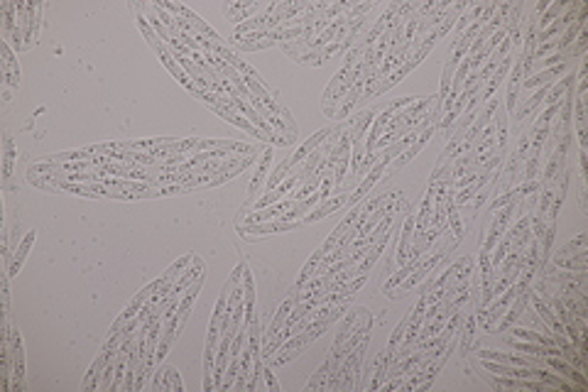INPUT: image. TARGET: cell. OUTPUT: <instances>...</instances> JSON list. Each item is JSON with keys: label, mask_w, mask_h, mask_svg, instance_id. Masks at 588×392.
<instances>
[{"label": "cell", "mask_w": 588, "mask_h": 392, "mask_svg": "<svg viewBox=\"0 0 588 392\" xmlns=\"http://www.w3.org/2000/svg\"><path fill=\"white\" fill-rule=\"evenodd\" d=\"M348 302H351V299L338 302V304L333 306V309L328 311L326 316H321V319L309 321V326H307V329H302L297 336H292V339H287L285 344H282L280 349L275 351L277 356H270V358H267V363H272V365H282V363H287V360L297 358V356L302 353V351L307 349V346L312 344L314 339H319V336H321L323 331H326L328 326L333 324V321H338V319H341V314H343V311H346Z\"/></svg>", "instance_id": "1"}, {"label": "cell", "mask_w": 588, "mask_h": 392, "mask_svg": "<svg viewBox=\"0 0 588 392\" xmlns=\"http://www.w3.org/2000/svg\"><path fill=\"white\" fill-rule=\"evenodd\" d=\"M331 133H333V128H323V130L314 133V135L309 137V140L304 142V145L299 147V150L294 152L292 157H287V160L282 162V165L277 167V170L272 172L270 177H267V191H272V189H275L277 184H280V182H285L287 177H290V175H294V172H297L299 167L304 165V160H307V157L312 155V152L316 150L319 145H323V142H326V137L331 135Z\"/></svg>", "instance_id": "2"}, {"label": "cell", "mask_w": 588, "mask_h": 392, "mask_svg": "<svg viewBox=\"0 0 588 392\" xmlns=\"http://www.w3.org/2000/svg\"><path fill=\"white\" fill-rule=\"evenodd\" d=\"M458 243H461V238H458V236H453V238H448V241L443 243V245L439 248V250H434V252H432L429 257H422V262H420V265H417V270L412 272V275L407 277V280H402L400 285H397L395 290H392L387 297H405L407 292L412 290V287H415V285H420V282L425 280V277L429 275V272L434 270L436 265H439V262L443 260V257L448 255V252L453 250V248L458 245Z\"/></svg>", "instance_id": "3"}, {"label": "cell", "mask_w": 588, "mask_h": 392, "mask_svg": "<svg viewBox=\"0 0 588 392\" xmlns=\"http://www.w3.org/2000/svg\"><path fill=\"white\" fill-rule=\"evenodd\" d=\"M123 334H126L123 329H118V331L111 329V336H108V341L101 346V351H98V358L93 360V365H91V370H88L86 380L81 383L83 392L98 390V385H101V378H103V370L108 368V363H113V360H116V353H118V349H121Z\"/></svg>", "instance_id": "4"}, {"label": "cell", "mask_w": 588, "mask_h": 392, "mask_svg": "<svg viewBox=\"0 0 588 392\" xmlns=\"http://www.w3.org/2000/svg\"><path fill=\"white\" fill-rule=\"evenodd\" d=\"M368 341H370V331H368V334L363 336V339L358 341V344L353 346L351 351H348L346 358H343V363H341V390H343V392L356 390L358 378H361L363 360H366Z\"/></svg>", "instance_id": "5"}, {"label": "cell", "mask_w": 588, "mask_h": 392, "mask_svg": "<svg viewBox=\"0 0 588 392\" xmlns=\"http://www.w3.org/2000/svg\"><path fill=\"white\" fill-rule=\"evenodd\" d=\"M3 344H8L10 360H13V390L22 392L25 390V344H22V336H20V331L15 329V326L10 329L8 339H5Z\"/></svg>", "instance_id": "6"}, {"label": "cell", "mask_w": 588, "mask_h": 392, "mask_svg": "<svg viewBox=\"0 0 588 392\" xmlns=\"http://www.w3.org/2000/svg\"><path fill=\"white\" fill-rule=\"evenodd\" d=\"M370 316V311L366 309V306H356L353 311H348V316L341 321V329H338V334H336V339H333V344H331V353H336L338 349H341L343 344H346L348 339L353 336V331L358 329V326L363 324V321Z\"/></svg>", "instance_id": "7"}, {"label": "cell", "mask_w": 588, "mask_h": 392, "mask_svg": "<svg viewBox=\"0 0 588 392\" xmlns=\"http://www.w3.org/2000/svg\"><path fill=\"white\" fill-rule=\"evenodd\" d=\"M302 226L299 221H270V223H238V231L246 238H255V236H270V233H282V231H292V228Z\"/></svg>", "instance_id": "8"}, {"label": "cell", "mask_w": 588, "mask_h": 392, "mask_svg": "<svg viewBox=\"0 0 588 392\" xmlns=\"http://www.w3.org/2000/svg\"><path fill=\"white\" fill-rule=\"evenodd\" d=\"M390 167V162H385V160H377L375 165H373V170L368 172V177L363 182H358V187L351 191V196H348V203H358L361 198H366L368 194H370V189L377 184V182L382 180V175H385V170Z\"/></svg>", "instance_id": "9"}, {"label": "cell", "mask_w": 588, "mask_h": 392, "mask_svg": "<svg viewBox=\"0 0 588 392\" xmlns=\"http://www.w3.org/2000/svg\"><path fill=\"white\" fill-rule=\"evenodd\" d=\"M436 128H439V123H432V126H427L425 130L420 133V135L415 137V142H412L410 147H407L405 152H402L400 157H397V160H392V170H402V167L407 165V162L412 160V157H417V152L422 150V147L427 145V142L432 140V137H434V133H436Z\"/></svg>", "instance_id": "10"}, {"label": "cell", "mask_w": 588, "mask_h": 392, "mask_svg": "<svg viewBox=\"0 0 588 392\" xmlns=\"http://www.w3.org/2000/svg\"><path fill=\"white\" fill-rule=\"evenodd\" d=\"M415 221H417V213H412L410 208H407V221H405L402 233H400V248H397V262L395 265H405V262L410 260L412 245H415Z\"/></svg>", "instance_id": "11"}, {"label": "cell", "mask_w": 588, "mask_h": 392, "mask_svg": "<svg viewBox=\"0 0 588 392\" xmlns=\"http://www.w3.org/2000/svg\"><path fill=\"white\" fill-rule=\"evenodd\" d=\"M348 196H351V191H341V194H338L336 198H326V201L319 203V206L314 208V211H309L307 216H304L299 223L304 226V223H316V221H321V218H326L328 213L338 211V208H341L343 203H348Z\"/></svg>", "instance_id": "12"}, {"label": "cell", "mask_w": 588, "mask_h": 392, "mask_svg": "<svg viewBox=\"0 0 588 392\" xmlns=\"http://www.w3.org/2000/svg\"><path fill=\"white\" fill-rule=\"evenodd\" d=\"M272 157H275V150H272V147H267V150L260 155V165H258V170H255V177L250 180V187H248V203H253L255 196L260 194V187H262V182L267 180V170H270V165H272Z\"/></svg>", "instance_id": "13"}, {"label": "cell", "mask_w": 588, "mask_h": 392, "mask_svg": "<svg viewBox=\"0 0 588 392\" xmlns=\"http://www.w3.org/2000/svg\"><path fill=\"white\" fill-rule=\"evenodd\" d=\"M522 79H525V74H522V62H520V54H517L515 67H512V72H510V83H507V111L505 113L510 118H512V113H515L517 103H520Z\"/></svg>", "instance_id": "14"}, {"label": "cell", "mask_w": 588, "mask_h": 392, "mask_svg": "<svg viewBox=\"0 0 588 392\" xmlns=\"http://www.w3.org/2000/svg\"><path fill=\"white\" fill-rule=\"evenodd\" d=\"M0 49H3V83L5 86H13L18 88L20 86V64L18 59H15L13 49H10V44L3 39V44H0Z\"/></svg>", "instance_id": "15"}, {"label": "cell", "mask_w": 588, "mask_h": 392, "mask_svg": "<svg viewBox=\"0 0 588 392\" xmlns=\"http://www.w3.org/2000/svg\"><path fill=\"white\" fill-rule=\"evenodd\" d=\"M258 10H267L262 3H231L223 8V13H226V18L231 20V22H248L250 18H255Z\"/></svg>", "instance_id": "16"}, {"label": "cell", "mask_w": 588, "mask_h": 392, "mask_svg": "<svg viewBox=\"0 0 588 392\" xmlns=\"http://www.w3.org/2000/svg\"><path fill=\"white\" fill-rule=\"evenodd\" d=\"M549 262L554 267H559V270H574V272H588V250L584 248V250H579V252H571L569 257H559V255H554V257H549Z\"/></svg>", "instance_id": "17"}, {"label": "cell", "mask_w": 588, "mask_h": 392, "mask_svg": "<svg viewBox=\"0 0 588 392\" xmlns=\"http://www.w3.org/2000/svg\"><path fill=\"white\" fill-rule=\"evenodd\" d=\"M507 72H510V57H505L500 62V67L495 69V74H493L490 79H488L486 83H483V91H481V101L486 103V101H490L493 96H495V91H497V86L502 83V79L507 76Z\"/></svg>", "instance_id": "18"}, {"label": "cell", "mask_w": 588, "mask_h": 392, "mask_svg": "<svg viewBox=\"0 0 588 392\" xmlns=\"http://www.w3.org/2000/svg\"><path fill=\"white\" fill-rule=\"evenodd\" d=\"M0 13H3V39L8 42V39H13L15 32H18V5L3 3Z\"/></svg>", "instance_id": "19"}, {"label": "cell", "mask_w": 588, "mask_h": 392, "mask_svg": "<svg viewBox=\"0 0 588 392\" xmlns=\"http://www.w3.org/2000/svg\"><path fill=\"white\" fill-rule=\"evenodd\" d=\"M486 5H488V3H473V5H468V8H466V13L458 15V22L453 25V32H456V37H461L463 29L471 27V25L476 22L478 18H481L483 10H486Z\"/></svg>", "instance_id": "20"}, {"label": "cell", "mask_w": 588, "mask_h": 392, "mask_svg": "<svg viewBox=\"0 0 588 392\" xmlns=\"http://www.w3.org/2000/svg\"><path fill=\"white\" fill-rule=\"evenodd\" d=\"M34 236H37V233H34V231H29L27 236L22 238V243H20V245H18V252H15L13 262H10V267H8V277H15V275H18V272H20V267H22L25 257H27L29 248H32V243H34Z\"/></svg>", "instance_id": "21"}, {"label": "cell", "mask_w": 588, "mask_h": 392, "mask_svg": "<svg viewBox=\"0 0 588 392\" xmlns=\"http://www.w3.org/2000/svg\"><path fill=\"white\" fill-rule=\"evenodd\" d=\"M294 292L290 290V297H287L285 302H282V306L280 309H277V314H275V319H272V324H270V329H267V341L272 339V336L277 334V331L282 329V326H285V321H287V316L292 314V309H294Z\"/></svg>", "instance_id": "22"}, {"label": "cell", "mask_w": 588, "mask_h": 392, "mask_svg": "<svg viewBox=\"0 0 588 392\" xmlns=\"http://www.w3.org/2000/svg\"><path fill=\"white\" fill-rule=\"evenodd\" d=\"M569 8V3L566 0H559V3H549V8L544 10V13L540 15V20H537V32H542L544 27H549L554 20L561 18V13Z\"/></svg>", "instance_id": "23"}, {"label": "cell", "mask_w": 588, "mask_h": 392, "mask_svg": "<svg viewBox=\"0 0 588 392\" xmlns=\"http://www.w3.org/2000/svg\"><path fill=\"white\" fill-rule=\"evenodd\" d=\"M507 113H497L495 118H493V123H495V147L500 155H505L507 152Z\"/></svg>", "instance_id": "24"}, {"label": "cell", "mask_w": 588, "mask_h": 392, "mask_svg": "<svg viewBox=\"0 0 588 392\" xmlns=\"http://www.w3.org/2000/svg\"><path fill=\"white\" fill-rule=\"evenodd\" d=\"M510 336H512V339L532 341V344H542V346H556L554 336H542V334H537V331H530V329H512V326H510Z\"/></svg>", "instance_id": "25"}, {"label": "cell", "mask_w": 588, "mask_h": 392, "mask_svg": "<svg viewBox=\"0 0 588 392\" xmlns=\"http://www.w3.org/2000/svg\"><path fill=\"white\" fill-rule=\"evenodd\" d=\"M13 165H15V142L10 135L3 137V182H8L13 177Z\"/></svg>", "instance_id": "26"}, {"label": "cell", "mask_w": 588, "mask_h": 392, "mask_svg": "<svg viewBox=\"0 0 588 392\" xmlns=\"http://www.w3.org/2000/svg\"><path fill=\"white\" fill-rule=\"evenodd\" d=\"M182 378H179L177 368H164L162 370V383H159V392H182Z\"/></svg>", "instance_id": "27"}, {"label": "cell", "mask_w": 588, "mask_h": 392, "mask_svg": "<svg viewBox=\"0 0 588 392\" xmlns=\"http://www.w3.org/2000/svg\"><path fill=\"white\" fill-rule=\"evenodd\" d=\"M326 380H328V360L312 375V380H309V385H307V392H323L326 390Z\"/></svg>", "instance_id": "28"}, {"label": "cell", "mask_w": 588, "mask_h": 392, "mask_svg": "<svg viewBox=\"0 0 588 392\" xmlns=\"http://www.w3.org/2000/svg\"><path fill=\"white\" fill-rule=\"evenodd\" d=\"M586 47H588V29L584 27L579 32V37L574 39V44H571L566 52H569V59H581L586 57Z\"/></svg>", "instance_id": "29"}, {"label": "cell", "mask_w": 588, "mask_h": 392, "mask_svg": "<svg viewBox=\"0 0 588 392\" xmlns=\"http://www.w3.org/2000/svg\"><path fill=\"white\" fill-rule=\"evenodd\" d=\"M586 238H588L586 233H581V236H576L574 241H571V243H566V245L561 248V250L556 252V255H559V257H564V255H571V252L584 250V248H586Z\"/></svg>", "instance_id": "30"}, {"label": "cell", "mask_w": 588, "mask_h": 392, "mask_svg": "<svg viewBox=\"0 0 588 392\" xmlns=\"http://www.w3.org/2000/svg\"><path fill=\"white\" fill-rule=\"evenodd\" d=\"M262 380H265V388L270 392H280V383L275 380V373L270 368H262Z\"/></svg>", "instance_id": "31"}]
</instances>
